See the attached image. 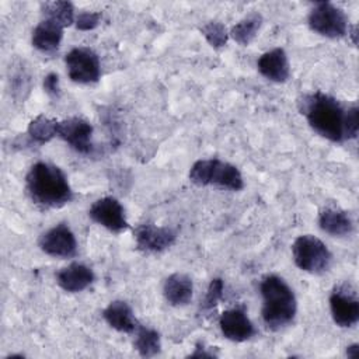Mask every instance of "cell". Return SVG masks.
<instances>
[{
	"label": "cell",
	"mask_w": 359,
	"mask_h": 359,
	"mask_svg": "<svg viewBox=\"0 0 359 359\" xmlns=\"http://www.w3.org/2000/svg\"><path fill=\"white\" fill-rule=\"evenodd\" d=\"M299 109L310 128L331 142L355 139L359 132L358 105L345 107L337 98L321 91L304 94L299 100Z\"/></svg>",
	"instance_id": "obj_1"
},
{
	"label": "cell",
	"mask_w": 359,
	"mask_h": 359,
	"mask_svg": "<svg viewBox=\"0 0 359 359\" xmlns=\"http://www.w3.org/2000/svg\"><path fill=\"white\" fill-rule=\"evenodd\" d=\"M25 189L31 201L43 209L62 208L73 198L65 172L50 163H35L25 177Z\"/></svg>",
	"instance_id": "obj_2"
},
{
	"label": "cell",
	"mask_w": 359,
	"mask_h": 359,
	"mask_svg": "<svg viewBox=\"0 0 359 359\" xmlns=\"http://www.w3.org/2000/svg\"><path fill=\"white\" fill-rule=\"evenodd\" d=\"M259 292L262 296V320L265 325L278 331L293 323L297 302L292 287L278 275H266L261 285Z\"/></svg>",
	"instance_id": "obj_3"
},
{
	"label": "cell",
	"mask_w": 359,
	"mask_h": 359,
	"mask_svg": "<svg viewBox=\"0 0 359 359\" xmlns=\"http://www.w3.org/2000/svg\"><path fill=\"white\" fill-rule=\"evenodd\" d=\"M189 180L198 187L215 185L223 189L240 191L244 187V180L240 170L219 158L198 160L189 170Z\"/></svg>",
	"instance_id": "obj_4"
},
{
	"label": "cell",
	"mask_w": 359,
	"mask_h": 359,
	"mask_svg": "<svg viewBox=\"0 0 359 359\" xmlns=\"http://www.w3.org/2000/svg\"><path fill=\"white\" fill-rule=\"evenodd\" d=\"M292 252L296 266L314 275L325 272L332 261L328 247L311 234L299 236L292 245Z\"/></svg>",
	"instance_id": "obj_5"
},
{
	"label": "cell",
	"mask_w": 359,
	"mask_h": 359,
	"mask_svg": "<svg viewBox=\"0 0 359 359\" xmlns=\"http://www.w3.org/2000/svg\"><path fill=\"white\" fill-rule=\"evenodd\" d=\"M309 27L327 38H342L349 29L345 13L330 1H318L309 13Z\"/></svg>",
	"instance_id": "obj_6"
},
{
	"label": "cell",
	"mask_w": 359,
	"mask_h": 359,
	"mask_svg": "<svg viewBox=\"0 0 359 359\" xmlns=\"http://www.w3.org/2000/svg\"><path fill=\"white\" fill-rule=\"evenodd\" d=\"M67 74L74 83L91 84L100 80L101 65L98 55L90 48H73L65 56Z\"/></svg>",
	"instance_id": "obj_7"
},
{
	"label": "cell",
	"mask_w": 359,
	"mask_h": 359,
	"mask_svg": "<svg viewBox=\"0 0 359 359\" xmlns=\"http://www.w3.org/2000/svg\"><path fill=\"white\" fill-rule=\"evenodd\" d=\"M330 310L338 327L348 328L359 321V300L348 285L337 286L330 294Z\"/></svg>",
	"instance_id": "obj_8"
},
{
	"label": "cell",
	"mask_w": 359,
	"mask_h": 359,
	"mask_svg": "<svg viewBox=\"0 0 359 359\" xmlns=\"http://www.w3.org/2000/svg\"><path fill=\"white\" fill-rule=\"evenodd\" d=\"M88 215L97 224L112 233H121L128 229L125 209L114 196H104L97 199L90 206Z\"/></svg>",
	"instance_id": "obj_9"
},
{
	"label": "cell",
	"mask_w": 359,
	"mask_h": 359,
	"mask_svg": "<svg viewBox=\"0 0 359 359\" xmlns=\"http://www.w3.org/2000/svg\"><path fill=\"white\" fill-rule=\"evenodd\" d=\"M39 248L55 258H70L77 252V241L70 230V227L65 223L53 226L48 231H45L39 237Z\"/></svg>",
	"instance_id": "obj_10"
},
{
	"label": "cell",
	"mask_w": 359,
	"mask_h": 359,
	"mask_svg": "<svg viewBox=\"0 0 359 359\" xmlns=\"http://www.w3.org/2000/svg\"><path fill=\"white\" fill-rule=\"evenodd\" d=\"M57 136L79 153L87 154L93 149V125L83 118L70 116L67 119L59 121Z\"/></svg>",
	"instance_id": "obj_11"
},
{
	"label": "cell",
	"mask_w": 359,
	"mask_h": 359,
	"mask_svg": "<svg viewBox=\"0 0 359 359\" xmlns=\"http://www.w3.org/2000/svg\"><path fill=\"white\" fill-rule=\"evenodd\" d=\"M136 245L144 252H161L175 243L177 233L164 226H154L150 223L139 224L133 230Z\"/></svg>",
	"instance_id": "obj_12"
},
{
	"label": "cell",
	"mask_w": 359,
	"mask_h": 359,
	"mask_svg": "<svg viewBox=\"0 0 359 359\" xmlns=\"http://www.w3.org/2000/svg\"><path fill=\"white\" fill-rule=\"evenodd\" d=\"M220 331L224 338L233 342H244L255 335V327L244 309L233 307L224 310L219 318Z\"/></svg>",
	"instance_id": "obj_13"
},
{
	"label": "cell",
	"mask_w": 359,
	"mask_h": 359,
	"mask_svg": "<svg viewBox=\"0 0 359 359\" xmlns=\"http://www.w3.org/2000/svg\"><path fill=\"white\" fill-rule=\"evenodd\" d=\"M257 67L265 79L275 83H285L290 76L287 55L282 48L262 53L257 62Z\"/></svg>",
	"instance_id": "obj_14"
},
{
	"label": "cell",
	"mask_w": 359,
	"mask_h": 359,
	"mask_svg": "<svg viewBox=\"0 0 359 359\" xmlns=\"http://www.w3.org/2000/svg\"><path fill=\"white\" fill-rule=\"evenodd\" d=\"M94 278L93 269L80 262H73L56 273L57 285L69 293H77L87 289L94 282Z\"/></svg>",
	"instance_id": "obj_15"
},
{
	"label": "cell",
	"mask_w": 359,
	"mask_h": 359,
	"mask_svg": "<svg viewBox=\"0 0 359 359\" xmlns=\"http://www.w3.org/2000/svg\"><path fill=\"white\" fill-rule=\"evenodd\" d=\"M102 317L111 328H114L119 332H125V334L135 332L139 325L130 306L123 300L111 302L104 309Z\"/></svg>",
	"instance_id": "obj_16"
},
{
	"label": "cell",
	"mask_w": 359,
	"mask_h": 359,
	"mask_svg": "<svg viewBox=\"0 0 359 359\" xmlns=\"http://www.w3.org/2000/svg\"><path fill=\"white\" fill-rule=\"evenodd\" d=\"M194 293V285L188 275L175 272L170 275L163 286V294L171 306H187Z\"/></svg>",
	"instance_id": "obj_17"
},
{
	"label": "cell",
	"mask_w": 359,
	"mask_h": 359,
	"mask_svg": "<svg viewBox=\"0 0 359 359\" xmlns=\"http://www.w3.org/2000/svg\"><path fill=\"white\" fill-rule=\"evenodd\" d=\"M318 226L323 231L334 237L349 236L353 231V223L348 213L334 208H325L320 212Z\"/></svg>",
	"instance_id": "obj_18"
},
{
	"label": "cell",
	"mask_w": 359,
	"mask_h": 359,
	"mask_svg": "<svg viewBox=\"0 0 359 359\" xmlns=\"http://www.w3.org/2000/svg\"><path fill=\"white\" fill-rule=\"evenodd\" d=\"M63 29L60 25H57L53 21L42 20L32 31L31 42L34 48H36L41 52H53L59 48L62 38H63Z\"/></svg>",
	"instance_id": "obj_19"
},
{
	"label": "cell",
	"mask_w": 359,
	"mask_h": 359,
	"mask_svg": "<svg viewBox=\"0 0 359 359\" xmlns=\"http://www.w3.org/2000/svg\"><path fill=\"white\" fill-rule=\"evenodd\" d=\"M261 25H262V15L257 11L250 13L248 15H245L231 27L229 36H231L237 43L247 46L257 36Z\"/></svg>",
	"instance_id": "obj_20"
},
{
	"label": "cell",
	"mask_w": 359,
	"mask_h": 359,
	"mask_svg": "<svg viewBox=\"0 0 359 359\" xmlns=\"http://www.w3.org/2000/svg\"><path fill=\"white\" fill-rule=\"evenodd\" d=\"M41 11L43 14V20H49L66 28L72 25L76 20L74 7L70 1H46L41 4Z\"/></svg>",
	"instance_id": "obj_21"
},
{
	"label": "cell",
	"mask_w": 359,
	"mask_h": 359,
	"mask_svg": "<svg viewBox=\"0 0 359 359\" xmlns=\"http://www.w3.org/2000/svg\"><path fill=\"white\" fill-rule=\"evenodd\" d=\"M135 348L143 358H151L161 351L160 334L146 325H137L135 331Z\"/></svg>",
	"instance_id": "obj_22"
},
{
	"label": "cell",
	"mask_w": 359,
	"mask_h": 359,
	"mask_svg": "<svg viewBox=\"0 0 359 359\" xmlns=\"http://www.w3.org/2000/svg\"><path fill=\"white\" fill-rule=\"evenodd\" d=\"M57 122L56 119H50L45 115H38L28 123V136L32 142L43 144L57 136Z\"/></svg>",
	"instance_id": "obj_23"
},
{
	"label": "cell",
	"mask_w": 359,
	"mask_h": 359,
	"mask_svg": "<svg viewBox=\"0 0 359 359\" xmlns=\"http://www.w3.org/2000/svg\"><path fill=\"white\" fill-rule=\"evenodd\" d=\"M202 35L206 38L210 46L223 48L229 39V31L220 21H209L201 27Z\"/></svg>",
	"instance_id": "obj_24"
},
{
	"label": "cell",
	"mask_w": 359,
	"mask_h": 359,
	"mask_svg": "<svg viewBox=\"0 0 359 359\" xmlns=\"http://www.w3.org/2000/svg\"><path fill=\"white\" fill-rule=\"evenodd\" d=\"M223 289H224V283L220 278H215L212 279V282L209 283V287H208V292L205 294V299L201 304V309L208 311V310H212L217 302L222 299V294H223Z\"/></svg>",
	"instance_id": "obj_25"
},
{
	"label": "cell",
	"mask_w": 359,
	"mask_h": 359,
	"mask_svg": "<svg viewBox=\"0 0 359 359\" xmlns=\"http://www.w3.org/2000/svg\"><path fill=\"white\" fill-rule=\"evenodd\" d=\"M101 21V13L98 11H81L76 15L74 24L76 28L80 31H90L94 29Z\"/></svg>",
	"instance_id": "obj_26"
},
{
	"label": "cell",
	"mask_w": 359,
	"mask_h": 359,
	"mask_svg": "<svg viewBox=\"0 0 359 359\" xmlns=\"http://www.w3.org/2000/svg\"><path fill=\"white\" fill-rule=\"evenodd\" d=\"M11 81V86H13V91H14V95L17 94H22V91H29V76L22 70L17 72L13 79L10 80Z\"/></svg>",
	"instance_id": "obj_27"
},
{
	"label": "cell",
	"mask_w": 359,
	"mask_h": 359,
	"mask_svg": "<svg viewBox=\"0 0 359 359\" xmlns=\"http://www.w3.org/2000/svg\"><path fill=\"white\" fill-rule=\"evenodd\" d=\"M43 88L50 97H59L60 87H59V76L56 73H49L43 79Z\"/></svg>",
	"instance_id": "obj_28"
},
{
	"label": "cell",
	"mask_w": 359,
	"mask_h": 359,
	"mask_svg": "<svg viewBox=\"0 0 359 359\" xmlns=\"http://www.w3.org/2000/svg\"><path fill=\"white\" fill-rule=\"evenodd\" d=\"M216 356L217 353H215L201 342H198L195 346V351L188 355V358H216Z\"/></svg>",
	"instance_id": "obj_29"
},
{
	"label": "cell",
	"mask_w": 359,
	"mask_h": 359,
	"mask_svg": "<svg viewBox=\"0 0 359 359\" xmlns=\"http://www.w3.org/2000/svg\"><path fill=\"white\" fill-rule=\"evenodd\" d=\"M359 355V345L358 344H352L349 346H346V356L348 358H356Z\"/></svg>",
	"instance_id": "obj_30"
}]
</instances>
